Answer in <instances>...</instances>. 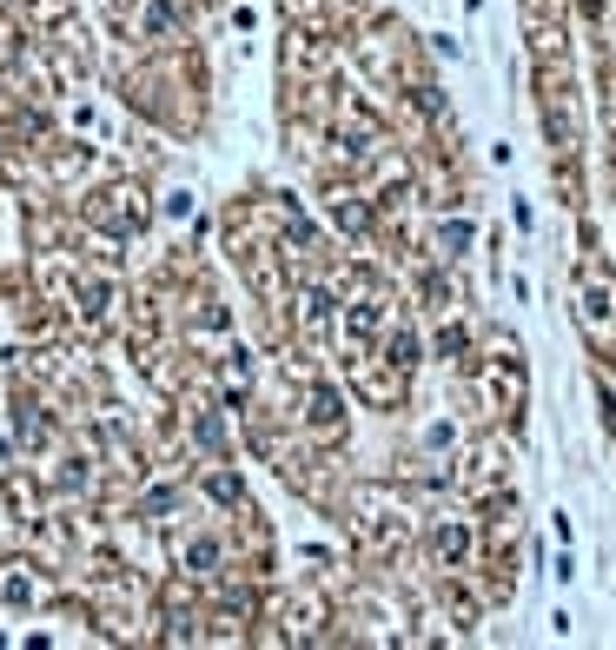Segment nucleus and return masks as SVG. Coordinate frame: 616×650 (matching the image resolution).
Returning a JSON list of instances; mask_svg holds the SVG:
<instances>
[{"label": "nucleus", "instance_id": "nucleus-1", "mask_svg": "<svg viewBox=\"0 0 616 650\" xmlns=\"http://www.w3.org/2000/svg\"><path fill=\"white\" fill-rule=\"evenodd\" d=\"M285 7H292V27L325 33V40L358 33V0H285Z\"/></svg>", "mask_w": 616, "mask_h": 650}]
</instances>
